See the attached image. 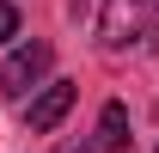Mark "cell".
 Here are the masks:
<instances>
[{
	"label": "cell",
	"mask_w": 159,
	"mask_h": 153,
	"mask_svg": "<svg viewBox=\"0 0 159 153\" xmlns=\"http://www.w3.org/2000/svg\"><path fill=\"white\" fill-rule=\"evenodd\" d=\"M159 19V0H104L98 6V43L104 49H129L147 37V25Z\"/></svg>",
	"instance_id": "cell-1"
},
{
	"label": "cell",
	"mask_w": 159,
	"mask_h": 153,
	"mask_svg": "<svg viewBox=\"0 0 159 153\" xmlns=\"http://www.w3.org/2000/svg\"><path fill=\"white\" fill-rule=\"evenodd\" d=\"M55 153H98V141H61Z\"/></svg>",
	"instance_id": "cell-6"
},
{
	"label": "cell",
	"mask_w": 159,
	"mask_h": 153,
	"mask_svg": "<svg viewBox=\"0 0 159 153\" xmlns=\"http://www.w3.org/2000/svg\"><path fill=\"white\" fill-rule=\"evenodd\" d=\"M122 147H129V104L110 98L98 110V153H122Z\"/></svg>",
	"instance_id": "cell-4"
},
{
	"label": "cell",
	"mask_w": 159,
	"mask_h": 153,
	"mask_svg": "<svg viewBox=\"0 0 159 153\" xmlns=\"http://www.w3.org/2000/svg\"><path fill=\"white\" fill-rule=\"evenodd\" d=\"M12 37H19V6L0 0V43H12Z\"/></svg>",
	"instance_id": "cell-5"
},
{
	"label": "cell",
	"mask_w": 159,
	"mask_h": 153,
	"mask_svg": "<svg viewBox=\"0 0 159 153\" xmlns=\"http://www.w3.org/2000/svg\"><path fill=\"white\" fill-rule=\"evenodd\" d=\"M74 98H80V86H74V80H49V86H43V92L31 98V110H25V123H31L37 135H49V129L61 123V116L74 110Z\"/></svg>",
	"instance_id": "cell-3"
},
{
	"label": "cell",
	"mask_w": 159,
	"mask_h": 153,
	"mask_svg": "<svg viewBox=\"0 0 159 153\" xmlns=\"http://www.w3.org/2000/svg\"><path fill=\"white\" fill-rule=\"evenodd\" d=\"M49 67H55V49H49V43H19V49L6 55V67H0V92H6V98H25L31 86H43Z\"/></svg>",
	"instance_id": "cell-2"
}]
</instances>
